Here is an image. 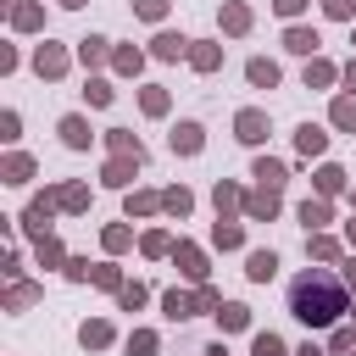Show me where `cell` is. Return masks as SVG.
Here are the masks:
<instances>
[{
    "label": "cell",
    "instance_id": "5b68a950",
    "mask_svg": "<svg viewBox=\"0 0 356 356\" xmlns=\"http://www.w3.org/2000/svg\"><path fill=\"white\" fill-rule=\"evenodd\" d=\"M62 140H67V145H89V128H84V117H67V123H62Z\"/></svg>",
    "mask_w": 356,
    "mask_h": 356
},
{
    "label": "cell",
    "instance_id": "7402d4cb",
    "mask_svg": "<svg viewBox=\"0 0 356 356\" xmlns=\"http://www.w3.org/2000/svg\"><path fill=\"white\" fill-rule=\"evenodd\" d=\"M345 84H351V89H356V62H351V67H345Z\"/></svg>",
    "mask_w": 356,
    "mask_h": 356
},
{
    "label": "cell",
    "instance_id": "d6986e66",
    "mask_svg": "<svg viewBox=\"0 0 356 356\" xmlns=\"http://www.w3.org/2000/svg\"><path fill=\"white\" fill-rule=\"evenodd\" d=\"M167 12V0H140V17H162Z\"/></svg>",
    "mask_w": 356,
    "mask_h": 356
},
{
    "label": "cell",
    "instance_id": "8fae6325",
    "mask_svg": "<svg viewBox=\"0 0 356 356\" xmlns=\"http://www.w3.org/2000/svg\"><path fill=\"white\" fill-rule=\"evenodd\" d=\"M334 123H340V128H356V101H340V106H334Z\"/></svg>",
    "mask_w": 356,
    "mask_h": 356
},
{
    "label": "cell",
    "instance_id": "e0dca14e",
    "mask_svg": "<svg viewBox=\"0 0 356 356\" xmlns=\"http://www.w3.org/2000/svg\"><path fill=\"white\" fill-rule=\"evenodd\" d=\"M217 245H240V229H234V222H217Z\"/></svg>",
    "mask_w": 356,
    "mask_h": 356
},
{
    "label": "cell",
    "instance_id": "ac0fdd59",
    "mask_svg": "<svg viewBox=\"0 0 356 356\" xmlns=\"http://www.w3.org/2000/svg\"><path fill=\"white\" fill-rule=\"evenodd\" d=\"M340 178H345L340 167H323V173H318V184H323V190H340Z\"/></svg>",
    "mask_w": 356,
    "mask_h": 356
},
{
    "label": "cell",
    "instance_id": "4fadbf2b",
    "mask_svg": "<svg viewBox=\"0 0 356 356\" xmlns=\"http://www.w3.org/2000/svg\"><path fill=\"white\" fill-rule=\"evenodd\" d=\"M34 67H39V73H62V56H56V51H39Z\"/></svg>",
    "mask_w": 356,
    "mask_h": 356
},
{
    "label": "cell",
    "instance_id": "277c9868",
    "mask_svg": "<svg viewBox=\"0 0 356 356\" xmlns=\"http://www.w3.org/2000/svg\"><path fill=\"white\" fill-rule=\"evenodd\" d=\"M262 134H267V123H262V112H245V117H240V140H251V145H256V140H262Z\"/></svg>",
    "mask_w": 356,
    "mask_h": 356
},
{
    "label": "cell",
    "instance_id": "30bf717a",
    "mask_svg": "<svg viewBox=\"0 0 356 356\" xmlns=\"http://www.w3.org/2000/svg\"><path fill=\"white\" fill-rule=\"evenodd\" d=\"M217 318H222V329H245V306H222Z\"/></svg>",
    "mask_w": 356,
    "mask_h": 356
},
{
    "label": "cell",
    "instance_id": "ffe728a7",
    "mask_svg": "<svg viewBox=\"0 0 356 356\" xmlns=\"http://www.w3.org/2000/svg\"><path fill=\"white\" fill-rule=\"evenodd\" d=\"M329 12L334 17H351V0H329Z\"/></svg>",
    "mask_w": 356,
    "mask_h": 356
},
{
    "label": "cell",
    "instance_id": "52a82bcc",
    "mask_svg": "<svg viewBox=\"0 0 356 356\" xmlns=\"http://www.w3.org/2000/svg\"><path fill=\"white\" fill-rule=\"evenodd\" d=\"M251 84H267V89H273V84H279V67H273V62H251Z\"/></svg>",
    "mask_w": 356,
    "mask_h": 356
},
{
    "label": "cell",
    "instance_id": "7c38bea8",
    "mask_svg": "<svg viewBox=\"0 0 356 356\" xmlns=\"http://www.w3.org/2000/svg\"><path fill=\"white\" fill-rule=\"evenodd\" d=\"M312 44H318V34H306V28H295V34H290V51H301V56H306Z\"/></svg>",
    "mask_w": 356,
    "mask_h": 356
},
{
    "label": "cell",
    "instance_id": "ba28073f",
    "mask_svg": "<svg viewBox=\"0 0 356 356\" xmlns=\"http://www.w3.org/2000/svg\"><path fill=\"white\" fill-rule=\"evenodd\" d=\"M301 151H306V156H318V151H323V128H312V123H306V128H301Z\"/></svg>",
    "mask_w": 356,
    "mask_h": 356
},
{
    "label": "cell",
    "instance_id": "8992f818",
    "mask_svg": "<svg viewBox=\"0 0 356 356\" xmlns=\"http://www.w3.org/2000/svg\"><path fill=\"white\" fill-rule=\"evenodd\" d=\"M256 178H262L267 190H279V184H284V167H279V162H256Z\"/></svg>",
    "mask_w": 356,
    "mask_h": 356
},
{
    "label": "cell",
    "instance_id": "7a4b0ae2",
    "mask_svg": "<svg viewBox=\"0 0 356 356\" xmlns=\"http://www.w3.org/2000/svg\"><path fill=\"white\" fill-rule=\"evenodd\" d=\"M273 273H279V256H273V251H256V256H251V279H262V284H267Z\"/></svg>",
    "mask_w": 356,
    "mask_h": 356
},
{
    "label": "cell",
    "instance_id": "9a60e30c",
    "mask_svg": "<svg viewBox=\"0 0 356 356\" xmlns=\"http://www.w3.org/2000/svg\"><path fill=\"white\" fill-rule=\"evenodd\" d=\"M256 356H284V345H279L273 334H262V340H256Z\"/></svg>",
    "mask_w": 356,
    "mask_h": 356
},
{
    "label": "cell",
    "instance_id": "3957f363",
    "mask_svg": "<svg viewBox=\"0 0 356 356\" xmlns=\"http://www.w3.org/2000/svg\"><path fill=\"white\" fill-rule=\"evenodd\" d=\"M173 151H201V128H195V123H178V134H173Z\"/></svg>",
    "mask_w": 356,
    "mask_h": 356
},
{
    "label": "cell",
    "instance_id": "5bb4252c",
    "mask_svg": "<svg viewBox=\"0 0 356 356\" xmlns=\"http://www.w3.org/2000/svg\"><path fill=\"white\" fill-rule=\"evenodd\" d=\"M301 217H306V222H323V217H329V206H323V201H306V206H301Z\"/></svg>",
    "mask_w": 356,
    "mask_h": 356
},
{
    "label": "cell",
    "instance_id": "6da1fadb",
    "mask_svg": "<svg viewBox=\"0 0 356 356\" xmlns=\"http://www.w3.org/2000/svg\"><path fill=\"white\" fill-rule=\"evenodd\" d=\"M290 312H295L301 323L323 329V323H334L340 312H345V290H340L329 273H301V279L290 284Z\"/></svg>",
    "mask_w": 356,
    "mask_h": 356
},
{
    "label": "cell",
    "instance_id": "9c48e42d",
    "mask_svg": "<svg viewBox=\"0 0 356 356\" xmlns=\"http://www.w3.org/2000/svg\"><path fill=\"white\" fill-rule=\"evenodd\" d=\"M156 56H184V39H178V34H162V39H156Z\"/></svg>",
    "mask_w": 356,
    "mask_h": 356
},
{
    "label": "cell",
    "instance_id": "44dd1931",
    "mask_svg": "<svg viewBox=\"0 0 356 356\" xmlns=\"http://www.w3.org/2000/svg\"><path fill=\"white\" fill-rule=\"evenodd\" d=\"M279 12H284V17H295V12H301V0H279Z\"/></svg>",
    "mask_w": 356,
    "mask_h": 356
},
{
    "label": "cell",
    "instance_id": "603a6c76",
    "mask_svg": "<svg viewBox=\"0 0 356 356\" xmlns=\"http://www.w3.org/2000/svg\"><path fill=\"white\" fill-rule=\"evenodd\" d=\"M62 6H84V0H62Z\"/></svg>",
    "mask_w": 356,
    "mask_h": 356
},
{
    "label": "cell",
    "instance_id": "2e32d148",
    "mask_svg": "<svg viewBox=\"0 0 356 356\" xmlns=\"http://www.w3.org/2000/svg\"><path fill=\"white\" fill-rule=\"evenodd\" d=\"M6 173H12V184H23V178H28V173H34V167H28V162H23V156H12V162H6Z\"/></svg>",
    "mask_w": 356,
    "mask_h": 356
}]
</instances>
